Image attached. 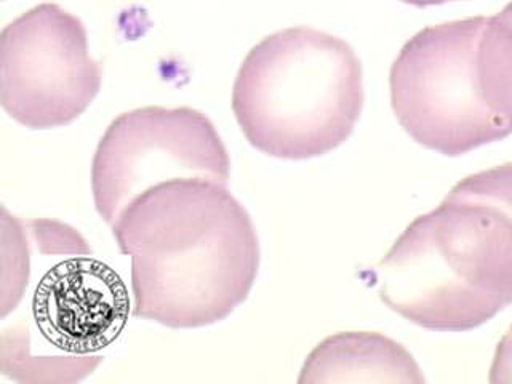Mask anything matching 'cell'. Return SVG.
I'll use <instances>...</instances> for the list:
<instances>
[{
	"label": "cell",
	"mask_w": 512,
	"mask_h": 384,
	"mask_svg": "<svg viewBox=\"0 0 512 384\" xmlns=\"http://www.w3.org/2000/svg\"><path fill=\"white\" fill-rule=\"evenodd\" d=\"M101 80L84 23L60 5L32 7L0 32V103L24 127L71 124L95 101Z\"/></svg>",
	"instance_id": "7"
},
{
	"label": "cell",
	"mask_w": 512,
	"mask_h": 384,
	"mask_svg": "<svg viewBox=\"0 0 512 384\" xmlns=\"http://www.w3.org/2000/svg\"><path fill=\"white\" fill-rule=\"evenodd\" d=\"M364 101V71L354 48L309 26L261 39L232 87V112L248 143L277 159H312L341 146Z\"/></svg>",
	"instance_id": "3"
},
{
	"label": "cell",
	"mask_w": 512,
	"mask_h": 384,
	"mask_svg": "<svg viewBox=\"0 0 512 384\" xmlns=\"http://www.w3.org/2000/svg\"><path fill=\"white\" fill-rule=\"evenodd\" d=\"M487 16L421 29L389 74L399 124L424 148L458 157L511 135L488 108L477 69V44Z\"/></svg>",
	"instance_id": "5"
},
{
	"label": "cell",
	"mask_w": 512,
	"mask_h": 384,
	"mask_svg": "<svg viewBox=\"0 0 512 384\" xmlns=\"http://www.w3.org/2000/svg\"><path fill=\"white\" fill-rule=\"evenodd\" d=\"M231 160L212 120L181 106L120 114L101 136L92 162L96 212L114 226L125 208L157 184L202 180L228 186Z\"/></svg>",
	"instance_id": "6"
},
{
	"label": "cell",
	"mask_w": 512,
	"mask_h": 384,
	"mask_svg": "<svg viewBox=\"0 0 512 384\" xmlns=\"http://www.w3.org/2000/svg\"><path fill=\"white\" fill-rule=\"evenodd\" d=\"M424 384L412 354L383 333L341 332L320 341L309 352L298 384Z\"/></svg>",
	"instance_id": "8"
},
{
	"label": "cell",
	"mask_w": 512,
	"mask_h": 384,
	"mask_svg": "<svg viewBox=\"0 0 512 384\" xmlns=\"http://www.w3.org/2000/svg\"><path fill=\"white\" fill-rule=\"evenodd\" d=\"M488 381L492 384H512V325L496 346Z\"/></svg>",
	"instance_id": "10"
},
{
	"label": "cell",
	"mask_w": 512,
	"mask_h": 384,
	"mask_svg": "<svg viewBox=\"0 0 512 384\" xmlns=\"http://www.w3.org/2000/svg\"><path fill=\"white\" fill-rule=\"evenodd\" d=\"M92 253H74L39 277L28 311L0 335V370L21 383H72L101 364L127 325L124 280Z\"/></svg>",
	"instance_id": "4"
},
{
	"label": "cell",
	"mask_w": 512,
	"mask_h": 384,
	"mask_svg": "<svg viewBox=\"0 0 512 384\" xmlns=\"http://www.w3.org/2000/svg\"><path fill=\"white\" fill-rule=\"evenodd\" d=\"M477 69L488 108L512 132V0L500 13L485 18Z\"/></svg>",
	"instance_id": "9"
},
{
	"label": "cell",
	"mask_w": 512,
	"mask_h": 384,
	"mask_svg": "<svg viewBox=\"0 0 512 384\" xmlns=\"http://www.w3.org/2000/svg\"><path fill=\"white\" fill-rule=\"evenodd\" d=\"M404 4L415 5V7H429V5H442L447 2H453V0H400Z\"/></svg>",
	"instance_id": "11"
},
{
	"label": "cell",
	"mask_w": 512,
	"mask_h": 384,
	"mask_svg": "<svg viewBox=\"0 0 512 384\" xmlns=\"http://www.w3.org/2000/svg\"><path fill=\"white\" fill-rule=\"evenodd\" d=\"M380 298L412 324L468 332L512 303V162L466 176L373 268Z\"/></svg>",
	"instance_id": "2"
},
{
	"label": "cell",
	"mask_w": 512,
	"mask_h": 384,
	"mask_svg": "<svg viewBox=\"0 0 512 384\" xmlns=\"http://www.w3.org/2000/svg\"><path fill=\"white\" fill-rule=\"evenodd\" d=\"M132 258L133 316L199 328L231 316L260 268L255 224L228 186L202 180L157 184L112 226Z\"/></svg>",
	"instance_id": "1"
}]
</instances>
